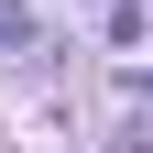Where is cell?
Here are the masks:
<instances>
[{
	"instance_id": "1",
	"label": "cell",
	"mask_w": 153,
	"mask_h": 153,
	"mask_svg": "<svg viewBox=\"0 0 153 153\" xmlns=\"http://www.w3.org/2000/svg\"><path fill=\"white\" fill-rule=\"evenodd\" d=\"M22 33H33V11H22V0H0V44H22Z\"/></svg>"
}]
</instances>
